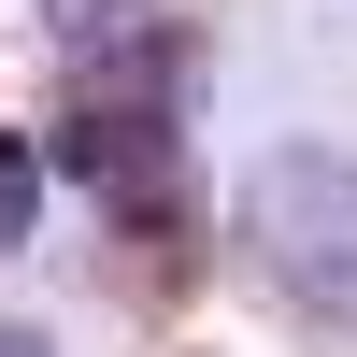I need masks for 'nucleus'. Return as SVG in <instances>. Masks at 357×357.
Masks as SVG:
<instances>
[{
  "mask_svg": "<svg viewBox=\"0 0 357 357\" xmlns=\"http://www.w3.org/2000/svg\"><path fill=\"white\" fill-rule=\"evenodd\" d=\"M172 100H186V57H172V15L114 29V43L72 57V129H57V158H72V186L100 200L114 229H186V129H172Z\"/></svg>",
  "mask_w": 357,
  "mask_h": 357,
  "instance_id": "obj_1",
  "label": "nucleus"
},
{
  "mask_svg": "<svg viewBox=\"0 0 357 357\" xmlns=\"http://www.w3.org/2000/svg\"><path fill=\"white\" fill-rule=\"evenodd\" d=\"M243 243L301 314H357V158H329V143L257 158L243 172Z\"/></svg>",
  "mask_w": 357,
  "mask_h": 357,
  "instance_id": "obj_2",
  "label": "nucleus"
},
{
  "mask_svg": "<svg viewBox=\"0 0 357 357\" xmlns=\"http://www.w3.org/2000/svg\"><path fill=\"white\" fill-rule=\"evenodd\" d=\"M29 215H43V143H29V129H0V257L29 243Z\"/></svg>",
  "mask_w": 357,
  "mask_h": 357,
  "instance_id": "obj_3",
  "label": "nucleus"
},
{
  "mask_svg": "<svg viewBox=\"0 0 357 357\" xmlns=\"http://www.w3.org/2000/svg\"><path fill=\"white\" fill-rule=\"evenodd\" d=\"M143 15H158V0H43V29H57V43H114V29H143Z\"/></svg>",
  "mask_w": 357,
  "mask_h": 357,
  "instance_id": "obj_4",
  "label": "nucleus"
},
{
  "mask_svg": "<svg viewBox=\"0 0 357 357\" xmlns=\"http://www.w3.org/2000/svg\"><path fill=\"white\" fill-rule=\"evenodd\" d=\"M0 357H43V343H29V329H0Z\"/></svg>",
  "mask_w": 357,
  "mask_h": 357,
  "instance_id": "obj_5",
  "label": "nucleus"
}]
</instances>
